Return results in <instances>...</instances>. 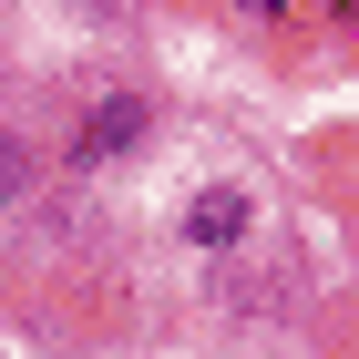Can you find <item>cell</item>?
Returning <instances> with one entry per match:
<instances>
[{
  "label": "cell",
  "instance_id": "3957f363",
  "mask_svg": "<svg viewBox=\"0 0 359 359\" xmlns=\"http://www.w3.org/2000/svg\"><path fill=\"white\" fill-rule=\"evenodd\" d=\"M31 195H41V144L0 123V216H11V205H31Z\"/></svg>",
  "mask_w": 359,
  "mask_h": 359
},
{
  "label": "cell",
  "instance_id": "6da1fadb",
  "mask_svg": "<svg viewBox=\"0 0 359 359\" xmlns=\"http://www.w3.org/2000/svg\"><path fill=\"white\" fill-rule=\"evenodd\" d=\"M144 144H154V103L144 93H103V103H83V123H72V165H134Z\"/></svg>",
  "mask_w": 359,
  "mask_h": 359
},
{
  "label": "cell",
  "instance_id": "7a4b0ae2",
  "mask_svg": "<svg viewBox=\"0 0 359 359\" xmlns=\"http://www.w3.org/2000/svg\"><path fill=\"white\" fill-rule=\"evenodd\" d=\"M247 236H257V185H205L185 205V247L226 257V247H247Z\"/></svg>",
  "mask_w": 359,
  "mask_h": 359
}]
</instances>
